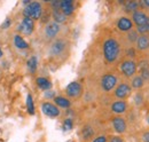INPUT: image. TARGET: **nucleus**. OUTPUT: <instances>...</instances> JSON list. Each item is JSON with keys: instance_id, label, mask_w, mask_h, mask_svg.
Instances as JSON below:
<instances>
[{"instance_id": "20", "label": "nucleus", "mask_w": 149, "mask_h": 142, "mask_svg": "<svg viewBox=\"0 0 149 142\" xmlns=\"http://www.w3.org/2000/svg\"><path fill=\"white\" fill-rule=\"evenodd\" d=\"M80 135H81V139L84 141H92L95 136V131L91 125H85L83 128H81V132H80Z\"/></svg>"}, {"instance_id": "31", "label": "nucleus", "mask_w": 149, "mask_h": 142, "mask_svg": "<svg viewBox=\"0 0 149 142\" xmlns=\"http://www.w3.org/2000/svg\"><path fill=\"white\" fill-rule=\"evenodd\" d=\"M44 96H45V99H47V100H54L57 95L55 94L54 90L49 89V90H46V92L44 93Z\"/></svg>"}, {"instance_id": "33", "label": "nucleus", "mask_w": 149, "mask_h": 142, "mask_svg": "<svg viewBox=\"0 0 149 142\" xmlns=\"http://www.w3.org/2000/svg\"><path fill=\"white\" fill-rule=\"evenodd\" d=\"M91 142H108V136L107 135H97V136H94V139Z\"/></svg>"}, {"instance_id": "19", "label": "nucleus", "mask_w": 149, "mask_h": 142, "mask_svg": "<svg viewBox=\"0 0 149 142\" xmlns=\"http://www.w3.org/2000/svg\"><path fill=\"white\" fill-rule=\"evenodd\" d=\"M51 15H52V18L53 21L58 23V24H64L67 21H68V17L62 13V10L60 8H51Z\"/></svg>"}, {"instance_id": "1", "label": "nucleus", "mask_w": 149, "mask_h": 142, "mask_svg": "<svg viewBox=\"0 0 149 142\" xmlns=\"http://www.w3.org/2000/svg\"><path fill=\"white\" fill-rule=\"evenodd\" d=\"M102 53L107 63L113 64L118 62L123 54V45L119 39L115 37H108L102 45Z\"/></svg>"}, {"instance_id": "37", "label": "nucleus", "mask_w": 149, "mask_h": 142, "mask_svg": "<svg viewBox=\"0 0 149 142\" xmlns=\"http://www.w3.org/2000/svg\"><path fill=\"white\" fill-rule=\"evenodd\" d=\"M148 25H149V23H148ZM148 35H149V30H148Z\"/></svg>"}, {"instance_id": "14", "label": "nucleus", "mask_w": 149, "mask_h": 142, "mask_svg": "<svg viewBox=\"0 0 149 142\" xmlns=\"http://www.w3.org/2000/svg\"><path fill=\"white\" fill-rule=\"evenodd\" d=\"M110 110L115 116H123L129 111V102L126 100H115L110 104Z\"/></svg>"}, {"instance_id": "21", "label": "nucleus", "mask_w": 149, "mask_h": 142, "mask_svg": "<svg viewBox=\"0 0 149 142\" xmlns=\"http://www.w3.org/2000/svg\"><path fill=\"white\" fill-rule=\"evenodd\" d=\"M53 101H54V104L58 106L60 109H69L72 104L70 99H68L67 96H61V95L56 96Z\"/></svg>"}, {"instance_id": "27", "label": "nucleus", "mask_w": 149, "mask_h": 142, "mask_svg": "<svg viewBox=\"0 0 149 142\" xmlns=\"http://www.w3.org/2000/svg\"><path fill=\"white\" fill-rule=\"evenodd\" d=\"M145 103V96L141 90H138L134 95H133V104L135 106H141Z\"/></svg>"}, {"instance_id": "26", "label": "nucleus", "mask_w": 149, "mask_h": 142, "mask_svg": "<svg viewBox=\"0 0 149 142\" xmlns=\"http://www.w3.org/2000/svg\"><path fill=\"white\" fill-rule=\"evenodd\" d=\"M25 103H26V110H28V113H29V115H31V116H33V115L36 113V106H35L33 97H32V95H31V94H28V95H26V101H25Z\"/></svg>"}, {"instance_id": "3", "label": "nucleus", "mask_w": 149, "mask_h": 142, "mask_svg": "<svg viewBox=\"0 0 149 142\" xmlns=\"http://www.w3.org/2000/svg\"><path fill=\"white\" fill-rule=\"evenodd\" d=\"M119 72L125 80H130L138 74V61L132 58H124L119 63Z\"/></svg>"}, {"instance_id": "5", "label": "nucleus", "mask_w": 149, "mask_h": 142, "mask_svg": "<svg viewBox=\"0 0 149 142\" xmlns=\"http://www.w3.org/2000/svg\"><path fill=\"white\" fill-rule=\"evenodd\" d=\"M118 83H119V78L113 72H107V73H104L101 77V79H100L101 89L103 92H106V93L113 92V89L116 88V86L118 85Z\"/></svg>"}, {"instance_id": "13", "label": "nucleus", "mask_w": 149, "mask_h": 142, "mask_svg": "<svg viewBox=\"0 0 149 142\" xmlns=\"http://www.w3.org/2000/svg\"><path fill=\"white\" fill-rule=\"evenodd\" d=\"M135 51L138 54L148 55L149 54V35H139V38L135 42Z\"/></svg>"}, {"instance_id": "34", "label": "nucleus", "mask_w": 149, "mask_h": 142, "mask_svg": "<svg viewBox=\"0 0 149 142\" xmlns=\"http://www.w3.org/2000/svg\"><path fill=\"white\" fill-rule=\"evenodd\" d=\"M10 26V19L9 18H6L5 22L1 24V29H8Z\"/></svg>"}, {"instance_id": "25", "label": "nucleus", "mask_w": 149, "mask_h": 142, "mask_svg": "<svg viewBox=\"0 0 149 142\" xmlns=\"http://www.w3.org/2000/svg\"><path fill=\"white\" fill-rule=\"evenodd\" d=\"M26 67H28V70L30 71L31 73H36V71L38 69V57L36 55H32L28 62H26Z\"/></svg>"}, {"instance_id": "16", "label": "nucleus", "mask_w": 149, "mask_h": 142, "mask_svg": "<svg viewBox=\"0 0 149 142\" xmlns=\"http://www.w3.org/2000/svg\"><path fill=\"white\" fill-rule=\"evenodd\" d=\"M60 9L67 17H69L74 13V9H76L74 2L72 0H62L60 1Z\"/></svg>"}, {"instance_id": "7", "label": "nucleus", "mask_w": 149, "mask_h": 142, "mask_svg": "<svg viewBox=\"0 0 149 142\" xmlns=\"http://www.w3.org/2000/svg\"><path fill=\"white\" fill-rule=\"evenodd\" d=\"M132 92L133 89L131 87L130 81L127 80H123V81H119L118 85L116 86V88L113 89V97L116 100H126L132 95Z\"/></svg>"}, {"instance_id": "30", "label": "nucleus", "mask_w": 149, "mask_h": 142, "mask_svg": "<svg viewBox=\"0 0 149 142\" xmlns=\"http://www.w3.org/2000/svg\"><path fill=\"white\" fill-rule=\"evenodd\" d=\"M139 141L140 142H149V129L142 131L139 134Z\"/></svg>"}, {"instance_id": "11", "label": "nucleus", "mask_w": 149, "mask_h": 142, "mask_svg": "<svg viewBox=\"0 0 149 142\" xmlns=\"http://www.w3.org/2000/svg\"><path fill=\"white\" fill-rule=\"evenodd\" d=\"M41 111L45 116H47L49 118H56L61 115L60 108L55 106L54 102H49V101H46V102L41 103Z\"/></svg>"}, {"instance_id": "23", "label": "nucleus", "mask_w": 149, "mask_h": 142, "mask_svg": "<svg viewBox=\"0 0 149 142\" xmlns=\"http://www.w3.org/2000/svg\"><path fill=\"white\" fill-rule=\"evenodd\" d=\"M36 84H37L38 88H40L44 92L52 89V86H53L52 81L48 78H46V77H38L37 79H36Z\"/></svg>"}, {"instance_id": "8", "label": "nucleus", "mask_w": 149, "mask_h": 142, "mask_svg": "<svg viewBox=\"0 0 149 142\" xmlns=\"http://www.w3.org/2000/svg\"><path fill=\"white\" fill-rule=\"evenodd\" d=\"M64 92H65V95L68 99L77 100V99L81 97V95L84 93V87H83V84L80 81L74 80V81H71L70 84L67 85Z\"/></svg>"}, {"instance_id": "22", "label": "nucleus", "mask_w": 149, "mask_h": 142, "mask_svg": "<svg viewBox=\"0 0 149 142\" xmlns=\"http://www.w3.org/2000/svg\"><path fill=\"white\" fill-rule=\"evenodd\" d=\"M13 41H14V46L17 48V49H21V51H25L29 48V44L28 41L23 38L22 35H15L13 37Z\"/></svg>"}, {"instance_id": "15", "label": "nucleus", "mask_w": 149, "mask_h": 142, "mask_svg": "<svg viewBox=\"0 0 149 142\" xmlns=\"http://www.w3.org/2000/svg\"><path fill=\"white\" fill-rule=\"evenodd\" d=\"M17 30L24 36L32 35L33 31H35V21L29 17H23L22 21L19 22Z\"/></svg>"}, {"instance_id": "4", "label": "nucleus", "mask_w": 149, "mask_h": 142, "mask_svg": "<svg viewBox=\"0 0 149 142\" xmlns=\"http://www.w3.org/2000/svg\"><path fill=\"white\" fill-rule=\"evenodd\" d=\"M44 6L41 2H38V1H31L29 5H26L24 8H23V17H29L33 21H37L40 19L42 14H44Z\"/></svg>"}, {"instance_id": "32", "label": "nucleus", "mask_w": 149, "mask_h": 142, "mask_svg": "<svg viewBox=\"0 0 149 142\" xmlns=\"http://www.w3.org/2000/svg\"><path fill=\"white\" fill-rule=\"evenodd\" d=\"M108 142H125L120 135H111L108 138Z\"/></svg>"}, {"instance_id": "9", "label": "nucleus", "mask_w": 149, "mask_h": 142, "mask_svg": "<svg viewBox=\"0 0 149 142\" xmlns=\"http://www.w3.org/2000/svg\"><path fill=\"white\" fill-rule=\"evenodd\" d=\"M111 126L113 131L119 135L125 134L127 132V128H129L127 120L123 116H113L111 118Z\"/></svg>"}, {"instance_id": "10", "label": "nucleus", "mask_w": 149, "mask_h": 142, "mask_svg": "<svg viewBox=\"0 0 149 142\" xmlns=\"http://www.w3.org/2000/svg\"><path fill=\"white\" fill-rule=\"evenodd\" d=\"M130 17L132 19V22H133V24L135 25V28L147 25L149 23V14L143 12V10H141V9H138L134 13H132L130 15Z\"/></svg>"}, {"instance_id": "17", "label": "nucleus", "mask_w": 149, "mask_h": 142, "mask_svg": "<svg viewBox=\"0 0 149 142\" xmlns=\"http://www.w3.org/2000/svg\"><path fill=\"white\" fill-rule=\"evenodd\" d=\"M130 85H131V87H132V89H134V90H141V89L143 88L145 86H146V81L142 79V77L138 73V74H135L133 78H131L130 80Z\"/></svg>"}, {"instance_id": "2", "label": "nucleus", "mask_w": 149, "mask_h": 142, "mask_svg": "<svg viewBox=\"0 0 149 142\" xmlns=\"http://www.w3.org/2000/svg\"><path fill=\"white\" fill-rule=\"evenodd\" d=\"M69 49H70L69 40L64 37H58V38L54 39L53 41H51L48 54L54 60H62L68 56Z\"/></svg>"}, {"instance_id": "36", "label": "nucleus", "mask_w": 149, "mask_h": 142, "mask_svg": "<svg viewBox=\"0 0 149 142\" xmlns=\"http://www.w3.org/2000/svg\"><path fill=\"white\" fill-rule=\"evenodd\" d=\"M2 55H3V52H2V49H1V48H0V57H1V56H2Z\"/></svg>"}, {"instance_id": "12", "label": "nucleus", "mask_w": 149, "mask_h": 142, "mask_svg": "<svg viewBox=\"0 0 149 142\" xmlns=\"http://www.w3.org/2000/svg\"><path fill=\"white\" fill-rule=\"evenodd\" d=\"M116 28L119 32L125 35L134 29V24H133L130 16H120L116 22Z\"/></svg>"}, {"instance_id": "35", "label": "nucleus", "mask_w": 149, "mask_h": 142, "mask_svg": "<svg viewBox=\"0 0 149 142\" xmlns=\"http://www.w3.org/2000/svg\"><path fill=\"white\" fill-rule=\"evenodd\" d=\"M146 120H147V124L149 125V112H148V115H147V117H146Z\"/></svg>"}, {"instance_id": "24", "label": "nucleus", "mask_w": 149, "mask_h": 142, "mask_svg": "<svg viewBox=\"0 0 149 142\" xmlns=\"http://www.w3.org/2000/svg\"><path fill=\"white\" fill-rule=\"evenodd\" d=\"M140 9V6H139V1H126L124 2V10L127 13V14H132L134 13L135 10Z\"/></svg>"}, {"instance_id": "28", "label": "nucleus", "mask_w": 149, "mask_h": 142, "mask_svg": "<svg viewBox=\"0 0 149 142\" xmlns=\"http://www.w3.org/2000/svg\"><path fill=\"white\" fill-rule=\"evenodd\" d=\"M62 128H63V131H64V132L71 131V129L74 128V120H72V118H70V117L65 118V119L63 120V124H62Z\"/></svg>"}, {"instance_id": "18", "label": "nucleus", "mask_w": 149, "mask_h": 142, "mask_svg": "<svg viewBox=\"0 0 149 142\" xmlns=\"http://www.w3.org/2000/svg\"><path fill=\"white\" fill-rule=\"evenodd\" d=\"M138 38H139V33L136 32L135 29H133V30H131L130 32L125 33V35H124V41H125V44H126V47H134V46H135V42H136V40H138ZM126 47H125V48H126Z\"/></svg>"}, {"instance_id": "6", "label": "nucleus", "mask_w": 149, "mask_h": 142, "mask_svg": "<svg viewBox=\"0 0 149 142\" xmlns=\"http://www.w3.org/2000/svg\"><path fill=\"white\" fill-rule=\"evenodd\" d=\"M61 32H62V25L54 22V21L47 22L44 26V37L48 41H53L54 39L61 37L60 36Z\"/></svg>"}, {"instance_id": "29", "label": "nucleus", "mask_w": 149, "mask_h": 142, "mask_svg": "<svg viewBox=\"0 0 149 142\" xmlns=\"http://www.w3.org/2000/svg\"><path fill=\"white\" fill-rule=\"evenodd\" d=\"M139 6H140V9L148 13L149 14V0H140L139 1Z\"/></svg>"}]
</instances>
